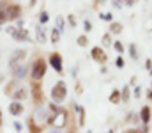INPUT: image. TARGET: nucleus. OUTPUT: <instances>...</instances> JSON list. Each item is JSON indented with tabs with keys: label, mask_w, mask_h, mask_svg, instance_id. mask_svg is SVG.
Wrapping results in <instances>:
<instances>
[{
	"label": "nucleus",
	"mask_w": 152,
	"mask_h": 133,
	"mask_svg": "<svg viewBox=\"0 0 152 133\" xmlns=\"http://www.w3.org/2000/svg\"><path fill=\"white\" fill-rule=\"evenodd\" d=\"M66 94H67V87H66L64 82H58L55 87L51 89V99L53 101H64Z\"/></svg>",
	"instance_id": "f257e3e1"
},
{
	"label": "nucleus",
	"mask_w": 152,
	"mask_h": 133,
	"mask_svg": "<svg viewBox=\"0 0 152 133\" xmlns=\"http://www.w3.org/2000/svg\"><path fill=\"white\" fill-rule=\"evenodd\" d=\"M44 73H46V62L42 59H37L34 62V66H32V78L34 80H41L44 76Z\"/></svg>",
	"instance_id": "f03ea898"
},
{
	"label": "nucleus",
	"mask_w": 152,
	"mask_h": 133,
	"mask_svg": "<svg viewBox=\"0 0 152 133\" xmlns=\"http://www.w3.org/2000/svg\"><path fill=\"white\" fill-rule=\"evenodd\" d=\"M7 32L12 34V37L16 41H28V34L25 30H18V29H12V27H7Z\"/></svg>",
	"instance_id": "7ed1b4c3"
},
{
	"label": "nucleus",
	"mask_w": 152,
	"mask_h": 133,
	"mask_svg": "<svg viewBox=\"0 0 152 133\" xmlns=\"http://www.w3.org/2000/svg\"><path fill=\"white\" fill-rule=\"evenodd\" d=\"M5 14H7V20H16L20 16V5H5Z\"/></svg>",
	"instance_id": "20e7f679"
},
{
	"label": "nucleus",
	"mask_w": 152,
	"mask_h": 133,
	"mask_svg": "<svg viewBox=\"0 0 152 133\" xmlns=\"http://www.w3.org/2000/svg\"><path fill=\"white\" fill-rule=\"evenodd\" d=\"M50 64L55 68V71H62V57L58 53H51L50 57Z\"/></svg>",
	"instance_id": "39448f33"
},
{
	"label": "nucleus",
	"mask_w": 152,
	"mask_h": 133,
	"mask_svg": "<svg viewBox=\"0 0 152 133\" xmlns=\"http://www.w3.org/2000/svg\"><path fill=\"white\" fill-rule=\"evenodd\" d=\"M64 119H66V114L60 110L55 117H50V119H48V124H51V126H60V124H64Z\"/></svg>",
	"instance_id": "423d86ee"
},
{
	"label": "nucleus",
	"mask_w": 152,
	"mask_h": 133,
	"mask_svg": "<svg viewBox=\"0 0 152 133\" xmlns=\"http://www.w3.org/2000/svg\"><path fill=\"white\" fill-rule=\"evenodd\" d=\"M9 112H11L12 115H20V114L23 112V105H21V101H12L11 107H9Z\"/></svg>",
	"instance_id": "0eeeda50"
},
{
	"label": "nucleus",
	"mask_w": 152,
	"mask_h": 133,
	"mask_svg": "<svg viewBox=\"0 0 152 133\" xmlns=\"http://www.w3.org/2000/svg\"><path fill=\"white\" fill-rule=\"evenodd\" d=\"M25 55H27L25 50H18V51H14L12 57H11V60H9V62H11V68H14V66H16V60H21Z\"/></svg>",
	"instance_id": "6e6552de"
},
{
	"label": "nucleus",
	"mask_w": 152,
	"mask_h": 133,
	"mask_svg": "<svg viewBox=\"0 0 152 133\" xmlns=\"http://www.w3.org/2000/svg\"><path fill=\"white\" fill-rule=\"evenodd\" d=\"M92 57L96 60H99V62H106V55L103 53L101 48H92Z\"/></svg>",
	"instance_id": "1a4fd4ad"
},
{
	"label": "nucleus",
	"mask_w": 152,
	"mask_h": 133,
	"mask_svg": "<svg viewBox=\"0 0 152 133\" xmlns=\"http://www.w3.org/2000/svg\"><path fill=\"white\" fill-rule=\"evenodd\" d=\"M151 107H143V108H142V114H140V117H142V123H145V124H147V123H149V121H151Z\"/></svg>",
	"instance_id": "9d476101"
},
{
	"label": "nucleus",
	"mask_w": 152,
	"mask_h": 133,
	"mask_svg": "<svg viewBox=\"0 0 152 133\" xmlns=\"http://www.w3.org/2000/svg\"><path fill=\"white\" fill-rule=\"evenodd\" d=\"M12 73H14V78H23L25 76V73H27V68L25 66H14L12 68Z\"/></svg>",
	"instance_id": "9b49d317"
},
{
	"label": "nucleus",
	"mask_w": 152,
	"mask_h": 133,
	"mask_svg": "<svg viewBox=\"0 0 152 133\" xmlns=\"http://www.w3.org/2000/svg\"><path fill=\"white\" fill-rule=\"evenodd\" d=\"M110 101H112V103H118V101H120V92H118L117 89L112 92V96H110Z\"/></svg>",
	"instance_id": "f8f14e48"
},
{
	"label": "nucleus",
	"mask_w": 152,
	"mask_h": 133,
	"mask_svg": "<svg viewBox=\"0 0 152 133\" xmlns=\"http://www.w3.org/2000/svg\"><path fill=\"white\" fill-rule=\"evenodd\" d=\"M7 20V14H5V9H4V4H0V25Z\"/></svg>",
	"instance_id": "ddd939ff"
},
{
	"label": "nucleus",
	"mask_w": 152,
	"mask_h": 133,
	"mask_svg": "<svg viewBox=\"0 0 152 133\" xmlns=\"http://www.w3.org/2000/svg\"><path fill=\"white\" fill-rule=\"evenodd\" d=\"M28 126H30V133H39V128L34 124V119H32V117L28 119Z\"/></svg>",
	"instance_id": "4468645a"
},
{
	"label": "nucleus",
	"mask_w": 152,
	"mask_h": 133,
	"mask_svg": "<svg viewBox=\"0 0 152 133\" xmlns=\"http://www.w3.org/2000/svg\"><path fill=\"white\" fill-rule=\"evenodd\" d=\"M58 36H60V30H58V29H53V32H51V41L57 43V41H58Z\"/></svg>",
	"instance_id": "2eb2a0df"
},
{
	"label": "nucleus",
	"mask_w": 152,
	"mask_h": 133,
	"mask_svg": "<svg viewBox=\"0 0 152 133\" xmlns=\"http://www.w3.org/2000/svg\"><path fill=\"white\" fill-rule=\"evenodd\" d=\"M23 98H25V90H23V89L16 90V94H14V99H16V101H20V99H23Z\"/></svg>",
	"instance_id": "dca6fc26"
},
{
	"label": "nucleus",
	"mask_w": 152,
	"mask_h": 133,
	"mask_svg": "<svg viewBox=\"0 0 152 133\" xmlns=\"http://www.w3.org/2000/svg\"><path fill=\"white\" fill-rule=\"evenodd\" d=\"M129 53H131V57H133V59H138V53H136V46H134V44H131V46H129Z\"/></svg>",
	"instance_id": "f3484780"
},
{
	"label": "nucleus",
	"mask_w": 152,
	"mask_h": 133,
	"mask_svg": "<svg viewBox=\"0 0 152 133\" xmlns=\"http://www.w3.org/2000/svg\"><path fill=\"white\" fill-rule=\"evenodd\" d=\"M122 30V25H118V23H112V32H120Z\"/></svg>",
	"instance_id": "a211bd4d"
},
{
	"label": "nucleus",
	"mask_w": 152,
	"mask_h": 133,
	"mask_svg": "<svg viewBox=\"0 0 152 133\" xmlns=\"http://www.w3.org/2000/svg\"><path fill=\"white\" fill-rule=\"evenodd\" d=\"M48 18H50V16H48V12H46V11H44V12H41V23H48Z\"/></svg>",
	"instance_id": "6ab92c4d"
},
{
	"label": "nucleus",
	"mask_w": 152,
	"mask_h": 133,
	"mask_svg": "<svg viewBox=\"0 0 152 133\" xmlns=\"http://www.w3.org/2000/svg\"><path fill=\"white\" fill-rule=\"evenodd\" d=\"M115 50H117L118 53H122V51H124V46H122V43H120V41H117V43H115Z\"/></svg>",
	"instance_id": "aec40b11"
},
{
	"label": "nucleus",
	"mask_w": 152,
	"mask_h": 133,
	"mask_svg": "<svg viewBox=\"0 0 152 133\" xmlns=\"http://www.w3.org/2000/svg\"><path fill=\"white\" fill-rule=\"evenodd\" d=\"M122 98H124V99H127V98H129V89H127V87H124V90H122Z\"/></svg>",
	"instance_id": "412c9836"
},
{
	"label": "nucleus",
	"mask_w": 152,
	"mask_h": 133,
	"mask_svg": "<svg viewBox=\"0 0 152 133\" xmlns=\"http://www.w3.org/2000/svg\"><path fill=\"white\" fill-rule=\"evenodd\" d=\"M115 64H117V68H124V60H122L120 57H118V59L115 60Z\"/></svg>",
	"instance_id": "4be33fe9"
},
{
	"label": "nucleus",
	"mask_w": 152,
	"mask_h": 133,
	"mask_svg": "<svg viewBox=\"0 0 152 133\" xmlns=\"http://www.w3.org/2000/svg\"><path fill=\"white\" fill-rule=\"evenodd\" d=\"M78 44H81V46H85V44H87V37H83V36H81V37L78 39Z\"/></svg>",
	"instance_id": "5701e85b"
},
{
	"label": "nucleus",
	"mask_w": 152,
	"mask_h": 133,
	"mask_svg": "<svg viewBox=\"0 0 152 133\" xmlns=\"http://www.w3.org/2000/svg\"><path fill=\"white\" fill-rule=\"evenodd\" d=\"M103 44H104V46L110 44V36H104V37H103Z\"/></svg>",
	"instance_id": "b1692460"
},
{
	"label": "nucleus",
	"mask_w": 152,
	"mask_h": 133,
	"mask_svg": "<svg viewBox=\"0 0 152 133\" xmlns=\"http://www.w3.org/2000/svg\"><path fill=\"white\" fill-rule=\"evenodd\" d=\"M83 27H85V30H90V29H92V25H90L88 21H85V23H83Z\"/></svg>",
	"instance_id": "393cba45"
},
{
	"label": "nucleus",
	"mask_w": 152,
	"mask_h": 133,
	"mask_svg": "<svg viewBox=\"0 0 152 133\" xmlns=\"http://www.w3.org/2000/svg\"><path fill=\"white\" fill-rule=\"evenodd\" d=\"M0 124H2V114H0Z\"/></svg>",
	"instance_id": "a878e982"
},
{
	"label": "nucleus",
	"mask_w": 152,
	"mask_h": 133,
	"mask_svg": "<svg viewBox=\"0 0 152 133\" xmlns=\"http://www.w3.org/2000/svg\"><path fill=\"white\" fill-rule=\"evenodd\" d=\"M149 98H151V99H152V92H151V94H149Z\"/></svg>",
	"instance_id": "bb28decb"
}]
</instances>
